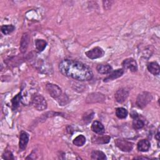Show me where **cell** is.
Segmentation results:
<instances>
[{
  "instance_id": "6da1fadb",
  "label": "cell",
  "mask_w": 160,
  "mask_h": 160,
  "mask_svg": "<svg viewBox=\"0 0 160 160\" xmlns=\"http://www.w3.org/2000/svg\"><path fill=\"white\" fill-rule=\"evenodd\" d=\"M59 69L64 76L79 81H89L93 77L92 71L89 67L76 60L61 61L59 64Z\"/></svg>"
},
{
  "instance_id": "7a4b0ae2",
  "label": "cell",
  "mask_w": 160,
  "mask_h": 160,
  "mask_svg": "<svg viewBox=\"0 0 160 160\" xmlns=\"http://www.w3.org/2000/svg\"><path fill=\"white\" fill-rule=\"evenodd\" d=\"M152 96L151 94L147 91H143L138 94L136 98V105L139 108H144L152 100Z\"/></svg>"
},
{
  "instance_id": "3957f363",
  "label": "cell",
  "mask_w": 160,
  "mask_h": 160,
  "mask_svg": "<svg viewBox=\"0 0 160 160\" xmlns=\"http://www.w3.org/2000/svg\"><path fill=\"white\" fill-rule=\"evenodd\" d=\"M31 103L38 111H43L47 108V102L44 98L42 95L37 93L34 94L32 96Z\"/></svg>"
},
{
  "instance_id": "277c9868",
  "label": "cell",
  "mask_w": 160,
  "mask_h": 160,
  "mask_svg": "<svg viewBox=\"0 0 160 160\" xmlns=\"http://www.w3.org/2000/svg\"><path fill=\"white\" fill-rule=\"evenodd\" d=\"M114 143L116 147L124 152H129L133 148V143L124 139H116Z\"/></svg>"
},
{
  "instance_id": "5b68a950",
  "label": "cell",
  "mask_w": 160,
  "mask_h": 160,
  "mask_svg": "<svg viewBox=\"0 0 160 160\" xmlns=\"http://www.w3.org/2000/svg\"><path fill=\"white\" fill-rule=\"evenodd\" d=\"M46 89L48 92L53 98H58L62 95L61 89L56 84L52 83H47L46 84Z\"/></svg>"
},
{
  "instance_id": "8992f818",
  "label": "cell",
  "mask_w": 160,
  "mask_h": 160,
  "mask_svg": "<svg viewBox=\"0 0 160 160\" xmlns=\"http://www.w3.org/2000/svg\"><path fill=\"white\" fill-rule=\"evenodd\" d=\"M86 56L91 59L101 58L104 54V50L100 47H95L85 52Z\"/></svg>"
},
{
  "instance_id": "52a82bcc",
  "label": "cell",
  "mask_w": 160,
  "mask_h": 160,
  "mask_svg": "<svg viewBox=\"0 0 160 160\" xmlns=\"http://www.w3.org/2000/svg\"><path fill=\"white\" fill-rule=\"evenodd\" d=\"M129 96V91L125 88H120L116 92L114 98L116 101L119 103L124 102Z\"/></svg>"
},
{
  "instance_id": "ba28073f",
  "label": "cell",
  "mask_w": 160,
  "mask_h": 160,
  "mask_svg": "<svg viewBox=\"0 0 160 160\" xmlns=\"http://www.w3.org/2000/svg\"><path fill=\"white\" fill-rule=\"evenodd\" d=\"M122 66L125 69H129L131 72H136L138 70V64L133 58H127L122 62Z\"/></svg>"
},
{
  "instance_id": "9c48e42d",
  "label": "cell",
  "mask_w": 160,
  "mask_h": 160,
  "mask_svg": "<svg viewBox=\"0 0 160 160\" xmlns=\"http://www.w3.org/2000/svg\"><path fill=\"white\" fill-rule=\"evenodd\" d=\"M29 141V135L25 131H21L19 136V147L20 151H24L26 149L28 142Z\"/></svg>"
},
{
  "instance_id": "30bf717a",
  "label": "cell",
  "mask_w": 160,
  "mask_h": 160,
  "mask_svg": "<svg viewBox=\"0 0 160 160\" xmlns=\"http://www.w3.org/2000/svg\"><path fill=\"white\" fill-rule=\"evenodd\" d=\"M123 73H124L123 69H117L113 71H111L110 73H109V75L104 79V81L108 82V81L117 79L121 77L123 74Z\"/></svg>"
},
{
  "instance_id": "8fae6325",
  "label": "cell",
  "mask_w": 160,
  "mask_h": 160,
  "mask_svg": "<svg viewBox=\"0 0 160 160\" xmlns=\"http://www.w3.org/2000/svg\"><path fill=\"white\" fill-rule=\"evenodd\" d=\"M96 70L99 74H106L110 73L112 68L111 66L108 64H99L96 66Z\"/></svg>"
},
{
  "instance_id": "7c38bea8",
  "label": "cell",
  "mask_w": 160,
  "mask_h": 160,
  "mask_svg": "<svg viewBox=\"0 0 160 160\" xmlns=\"http://www.w3.org/2000/svg\"><path fill=\"white\" fill-rule=\"evenodd\" d=\"M91 129L92 131L98 134H102L104 132L105 129L102 124L98 121H95L92 122L91 125Z\"/></svg>"
},
{
  "instance_id": "4fadbf2b",
  "label": "cell",
  "mask_w": 160,
  "mask_h": 160,
  "mask_svg": "<svg viewBox=\"0 0 160 160\" xmlns=\"http://www.w3.org/2000/svg\"><path fill=\"white\" fill-rule=\"evenodd\" d=\"M151 146L150 142L148 139H141L137 144V148L138 151L141 152L148 151Z\"/></svg>"
},
{
  "instance_id": "5bb4252c",
  "label": "cell",
  "mask_w": 160,
  "mask_h": 160,
  "mask_svg": "<svg viewBox=\"0 0 160 160\" xmlns=\"http://www.w3.org/2000/svg\"><path fill=\"white\" fill-rule=\"evenodd\" d=\"M148 70L153 75H158L160 72L159 65L156 62H149L147 65Z\"/></svg>"
},
{
  "instance_id": "9a60e30c",
  "label": "cell",
  "mask_w": 160,
  "mask_h": 160,
  "mask_svg": "<svg viewBox=\"0 0 160 160\" xmlns=\"http://www.w3.org/2000/svg\"><path fill=\"white\" fill-rule=\"evenodd\" d=\"M110 139V136L108 135L101 136H93L92 138V142L95 144H106L109 142Z\"/></svg>"
},
{
  "instance_id": "2e32d148",
  "label": "cell",
  "mask_w": 160,
  "mask_h": 160,
  "mask_svg": "<svg viewBox=\"0 0 160 160\" xmlns=\"http://www.w3.org/2000/svg\"><path fill=\"white\" fill-rule=\"evenodd\" d=\"M29 36L27 33H25L22 35L21 42H20V50L21 52H26L27 48L29 44Z\"/></svg>"
},
{
  "instance_id": "e0dca14e",
  "label": "cell",
  "mask_w": 160,
  "mask_h": 160,
  "mask_svg": "<svg viewBox=\"0 0 160 160\" xmlns=\"http://www.w3.org/2000/svg\"><path fill=\"white\" fill-rule=\"evenodd\" d=\"M91 157L92 159L104 160V159H107L106 154L103 152H102L101 151H98V150L92 151L91 152Z\"/></svg>"
},
{
  "instance_id": "ac0fdd59",
  "label": "cell",
  "mask_w": 160,
  "mask_h": 160,
  "mask_svg": "<svg viewBox=\"0 0 160 160\" xmlns=\"http://www.w3.org/2000/svg\"><path fill=\"white\" fill-rule=\"evenodd\" d=\"M21 101H22V96H21V93L20 92L17 95H16L11 100L12 110H15L18 108V106L20 104V102Z\"/></svg>"
},
{
  "instance_id": "d6986e66",
  "label": "cell",
  "mask_w": 160,
  "mask_h": 160,
  "mask_svg": "<svg viewBox=\"0 0 160 160\" xmlns=\"http://www.w3.org/2000/svg\"><path fill=\"white\" fill-rule=\"evenodd\" d=\"M47 42L44 39H36L35 41V46L36 49L39 52H42L46 47Z\"/></svg>"
},
{
  "instance_id": "ffe728a7",
  "label": "cell",
  "mask_w": 160,
  "mask_h": 160,
  "mask_svg": "<svg viewBox=\"0 0 160 160\" xmlns=\"http://www.w3.org/2000/svg\"><path fill=\"white\" fill-rule=\"evenodd\" d=\"M85 142H86V138L82 134L78 136L72 141V143L76 146H82L85 144Z\"/></svg>"
},
{
  "instance_id": "44dd1931",
  "label": "cell",
  "mask_w": 160,
  "mask_h": 160,
  "mask_svg": "<svg viewBox=\"0 0 160 160\" xmlns=\"http://www.w3.org/2000/svg\"><path fill=\"white\" fill-rule=\"evenodd\" d=\"M128 114V111L124 108H118L116 109V115L119 119H124Z\"/></svg>"
},
{
  "instance_id": "7402d4cb",
  "label": "cell",
  "mask_w": 160,
  "mask_h": 160,
  "mask_svg": "<svg viewBox=\"0 0 160 160\" xmlns=\"http://www.w3.org/2000/svg\"><path fill=\"white\" fill-rule=\"evenodd\" d=\"M144 126V122L142 119L138 118V117L134 119L132 121V127L134 129L136 130L140 129L142 128Z\"/></svg>"
},
{
  "instance_id": "603a6c76",
  "label": "cell",
  "mask_w": 160,
  "mask_h": 160,
  "mask_svg": "<svg viewBox=\"0 0 160 160\" xmlns=\"http://www.w3.org/2000/svg\"><path fill=\"white\" fill-rule=\"evenodd\" d=\"M15 29V27L12 24H7V25H3L1 26V32L5 34L8 35L12 32Z\"/></svg>"
},
{
  "instance_id": "cb8c5ba5",
  "label": "cell",
  "mask_w": 160,
  "mask_h": 160,
  "mask_svg": "<svg viewBox=\"0 0 160 160\" xmlns=\"http://www.w3.org/2000/svg\"><path fill=\"white\" fill-rule=\"evenodd\" d=\"M2 158L4 159H14V157H13V154L12 153L8 150H6L4 152L3 154H2Z\"/></svg>"
},
{
  "instance_id": "d4e9b609",
  "label": "cell",
  "mask_w": 160,
  "mask_h": 160,
  "mask_svg": "<svg viewBox=\"0 0 160 160\" xmlns=\"http://www.w3.org/2000/svg\"><path fill=\"white\" fill-rule=\"evenodd\" d=\"M155 138L156 139V140L158 141V147L159 146V129H158V132L156 133V134L155 135Z\"/></svg>"
},
{
  "instance_id": "484cf974",
  "label": "cell",
  "mask_w": 160,
  "mask_h": 160,
  "mask_svg": "<svg viewBox=\"0 0 160 160\" xmlns=\"http://www.w3.org/2000/svg\"><path fill=\"white\" fill-rule=\"evenodd\" d=\"M131 116L133 119H134V118H136L138 117V113H137L136 112L133 111L132 112H131Z\"/></svg>"
}]
</instances>
